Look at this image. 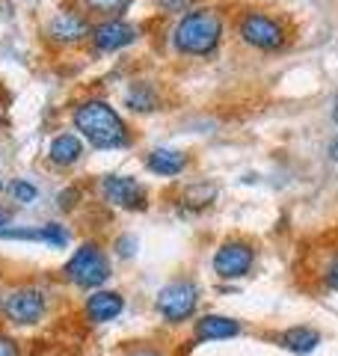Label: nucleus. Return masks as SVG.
I'll return each instance as SVG.
<instances>
[{
    "label": "nucleus",
    "mask_w": 338,
    "mask_h": 356,
    "mask_svg": "<svg viewBox=\"0 0 338 356\" xmlns=\"http://www.w3.org/2000/svg\"><path fill=\"white\" fill-rule=\"evenodd\" d=\"M128 356H163V353L154 350V348H137V350H131Z\"/></svg>",
    "instance_id": "nucleus-24"
},
{
    "label": "nucleus",
    "mask_w": 338,
    "mask_h": 356,
    "mask_svg": "<svg viewBox=\"0 0 338 356\" xmlns=\"http://www.w3.org/2000/svg\"><path fill=\"white\" fill-rule=\"evenodd\" d=\"M0 356H18V344L13 339L0 336Z\"/></svg>",
    "instance_id": "nucleus-22"
},
{
    "label": "nucleus",
    "mask_w": 338,
    "mask_h": 356,
    "mask_svg": "<svg viewBox=\"0 0 338 356\" xmlns=\"http://www.w3.org/2000/svg\"><path fill=\"white\" fill-rule=\"evenodd\" d=\"M81 154H83V143H81V137H74V134H60L48 146V158L56 166H72L74 161H81Z\"/></svg>",
    "instance_id": "nucleus-16"
},
{
    "label": "nucleus",
    "mask_w": 338,
    "mask_h": 356,
    "mask_svg": "<svg viewBox=\"0 0 338 356\" xmlns=\"http://www.w3.org/2000/svg\"><path fill=\"white\" fill-rule=\"evenodd\" d=\"M65 276L69 282L81 288H98L110 280V261L98 243H81V250L65 261Z\"/></svg>",
    "instance_id": "nucleus-4"
},
{
    "label": "nucleus",
    "mask_w": 338,
    "mask_h": 356,
    "mask_svg": "<svg viewBox=\"0 0 338 356\" xmlns=\"http://www.w3.org/2000/svg\"><path fill=\"white\" fill-rule=\"evenodd\" d=\"M193 336H196V341H225V339L241 336V324L225 315H202L196 321Z\"/></svg>",
    "instance_id": "nucleus-12"
},
{
    "label": "nucleus",
    "mask_w": 338,
    "mask_h": 356,
    "mask_svg": "<svg viewBox=\"0 0 338 356\" xmlns=\"http://www.w3.org/2000/svg\"><path fill=\"white\" fill-rule=\"evenodd\" d=\"M238 36L243 44H250L252 51L261 54H273L282 51L288 42V27L285 21L267 13H258V9H250L238 18Z\"/></svg>",
    "instance_id": "nucleus-3"
},
{
    "label": "nucleus",
    "mask_w": 338,
    "mask_h": 356,
    "mask_svg": "<svg viewBox=\"0 0 338 356\" xmlns=\"http://www.w3.org/2000/svg\"><path fill=\"white\" fill-rule=\"evenodd\" d=\"M6 222H9V211L0 208V226H6Z\"/></svg>",
    "instance_id": "nucleus-25"
},
{
    "label": "nucleus",
    "mask_w": 338,
    "mask_h": 356,
    "mask_svg": "<svg viewBox=\"0 0 338 356\" xmlns=\"http://www.w3.org/2000/svg\"><path fill=\"white\" fill-rule=\"evenodd\" d=\"M3 312L6 318L13 321V324H39L45 318V312H48V300L39 288L33 285H24V288H15V291H9V297L3 300Z\"/></svg>",
    "instance_id": "nucleus-7"
},
{
    "label": "nucleus",
    "mask_w": 338,
    "mask_h": 356,
    "mask_svg": "<svg viewBox=\"0 0 338 356\" xmlns=\"http://www.w3.org/2000/svg\"><path fill=\"white\" fill-rule=\"evenodd\" d=\"M0 238L3 241H42V243H51V247H65L69 243V235L48 222V226H39V229H0Z\"/></svg>",
    "instance_id": "nucleus-13"
},
{
    "label": "nucleus",
    "mask_w": 338,
    "mask_h": 356,
    "mask_svg": "<svg viewBox=\"0 0 338 356\" xmlns=\"http://www.w3.org/2000/svg\"><path fill=\"white\" fill-rule=\"evenodd\" d=\"M81 6L92 15H104L107 21V18H122V13H128L131 0H81Z\"/></svg>",
    "instance_id": "nucleus-18"
},
{
    "label": "nucleus",
    "mask_w": 338,
    "mask_h": 356,
    "mask_svg": "<svg viewBox=\"0 0 338 356\" xmlns=\"http://www.w3.org/2000/svg\"><path fill=\"white\" fill-rule=\"evenodd\" d=\"M193 3L196 0H157V6L163 9V13H178V15H184V13H190L193 9Z\"/></svg>",
    "instance_id": "nucleus-20"
},
{
    "label": "nucleus",
    "mask_w": 338,
    "mask_h": 356,
    "mask_svg": "<svg viewBox=\"0 0 338 356\" xmlns=\"http://www.w3.org/2000/svg\"><path fill=\"white\" fill-rule=\"evenodd\" d=\"M255 264V247L246 241H225L214 252V273L220 280H243Z\"/></svg>",
    "instance_id": "nucleus-6"
},
{
    "label": "nucleus",
    "mask_w": 338,
    "mask_h": 356,
    "mask_svg": "<svg viewBox=\"0 0 338 356\" xmlns=\"http://www.w3.org/2000/svg\"><path fill=\"white\" fill-rule=\"evenodd\" d=\"M72 122L92 149L110 152V149H125L131 143L128 125L122 122V116L116 110H113L107 102H101V98H89V102L77 104L74 113H72Z\"/></svg>",
    "instance_id": "nucleus-1"
},
{
    "label": "nucleus",
    "mask_w": 338,
    "mask_h": 356,
    "mask_svg": "<svg viewBox=\"0 0 338 356\" xmlns=\"http://www.w3.org/2000/svg\"><path fill=\"white\" fill-rule=\"evenodd\" d=\"M332 158H335V161H338V140H335V143H332Z\"/></svg>",
    "instance_id": "nucleus-26"
},
{
    "label": "nucleus",
    "mask_w": 338,
    "mask_h": 356,
    "mask_svg": "<svg viewBox=\"0 0 338 356\" xmlns=\"http://www.w3.org/2000/svg\"><path fill=\"white\" fill-rule=\"evenodd\" d=\"M154 306L166 324H184V321L193 318V312L199 306V288L190 280H175L157 291Z\"/></svg>",
    "instance_id": "nucleus-5"
},
{
    "label": "nucleus",
    "mask_w": 338,
    "mask_h": 356,
    "mask_svg": "<svg viewBox=\"0 0 338 356\" xmlns=\"http://www.w3.org/2000/svg\"><path fill=\"white\" fill-rule=\"evenodd\" d=\"M48 36L60 44H77L86 36H92V27L81 13H56L48 24Z\"/></svg>",
    "instance_id": "nucleus-10"
},
{
    "label": "nucleus",
    "mask_w": 338,
    "mask_h": 356,
    "mask_svg": "<svg viewBox=\"0 0 338 356\" xmlns=\"http://www.w3.org/2000/svg\"><path fill=\"white\" fill-rule=\"evenodd\" d=\"M101 193L110 205L116 208H128V211H143L149 205L145 187L131 175H104L101 178Z\"/></svg>",
    "instance_id": "nucleus-8"
},
{
    "label": "nucleus",
    "mask_w": 338,
    "mask_h": 356,
    "mask_svg": "<svg viewBox=\"0 0 338 356\" xmlns=\"http://www.w3.org/2000/svg\"><path fill=\"white\" fill-rule=\"evenodd\" d=\"M223 15L214 6H193L178 18L172 30V48L184 57H211L223 42Z\"/></svg>",
    "instance_id": "nucleus-2"
},
{
    "label": "nucleus",
    "mask_w": 338,
    "mask_h": 356,
    "mask_svg": "<svg viewBox=\"0 0 338 356\" xmlns=\"http://www.w3.org/2000/svg\"><path fill=\"white\" fill-rule=\"evenodd\" d=\"M9 193L15 196V202H33V199L39 196L36 187H33L30 181H24V178H18V181L9 184Z\"/></svg>",
    "instance_id": "nucleus-19"
},
{
    "label": "nucleus",
    "mask_w": 338,
    "mask_h": 356,
    "mask_svg": "<svg viewBox=\"0 0 338 356\" xmlns=\"http://www.w3.org/2000/svg\"><path fill=\"white\" fill-rule=\"evenodd\" d=\"M134 247H137V241L134 238H122L119 241V255H134Z\"/></svg>",
    "instance_id": "nucleus-23"
},
{
    "label": "nucleus",
    "mask_w": 338,
    "mask_h": 356,
    "mask_svg": "<svg viewBox=\"0 0 338 356\" xmlns=\"http://www.w3.org/2000/svg\"><path fill=\"white\" fill-rule=\"evenodd\" d=\"M279 344L285 350L297 353V356H306V353H312L321 344V332L312 330V327H291V330H285L279 336Z\"/></svg>",
    "instance_id": "nucleus-15"
},
{
    "label": "nucleus",
    "mask_w": 338,
    "mask_h": 356,
    "mask_svg": "<svg viewBox=\"0 0 338 356\" xmlns=\"http://www.w3.org/2000/svg\"><path fill=\"white\" fill-rule=\"evenodd\" d=\"M335 122H338V110H335Z\"/></svg>",
    "instance_id": "nucleus-27"
},
{
    "label": "nucleus",
    "mask_w": 338,
    "mask_h": 356,
    "mask_svg": "<svg viewBox=\"0 0 338 356\" xmlns=\"http://www.w3.org/2000/svg\"><path fill=\"white\" fill-rule=\"evenodd\" d=\"M125 104L134 110V113H152V110L161 107V95L149 81H137L128 86L125 92Z\"/></svg>",
    "instance_id": "nucleus-17"
},
{
    "label": "nucleus",
    "mask_w": 338,
    "mask_h": 356,
    "mask_svg": "<svg viewBox=\"0 0 338 356\" xmlns=\"http://www.w3.org/2000/svg\"><path fill=\"white\" fill-rule=\"evenodd\" d=\"M134 42H137V27L122 18H107V21H101L98 27H92V44L101 54L122 51Z\"/></svg>",
    "instance_id": "nucleus-9"
},
{
    "label": "nucleus",
    "mask_w": 338,
    "mask_h": 356,
    "mask_svg": "<svg viewBox=\"0 0 338 356\" xmlns=\"http://www.w3.org/2000/svg\"><path fill=\"white\" fill-rule=\"evenodd\" d=\"M323 282H326V288H332V291H338V252L332 255V261L326 264V270H323Z\"/></svg>",
    "instance_id": "nucleus-21"
},
{
    "label": "nucleus",
    "mask_w": 338,
    "mask_h": 356,
    "mask_svg": "<svg viewBox=\"0 0 338 356\" xmlns=\"http://www.w3.org/2000/svg\"><path fill=\"white\" fill-rule=\"evenodd\" d=\"M145 166H149L154 175L172 178L178 172H184L187 154L184 152H175V149H154V152H149V158H145Z\"/></svg>",
    "instance_id": "nucleus-14"
},
{
    "label": "nucleus",
    "mask_w": 338,
    "mask_h": 356,
    "mask_svg": "<svg viewBox=\"0 0 338 356\" xmlns=\"http://www.w3.org/2000/svg\"><path fill=\"white\" fill-rule=\"evenodd\" d=\"M122 309H125V300H122L119 291H95L92 297H86V318L92 321V324H107V321L119 318Z\"/></svg>",
    "instance_id": "nucleus-11"
}]
</instances>
